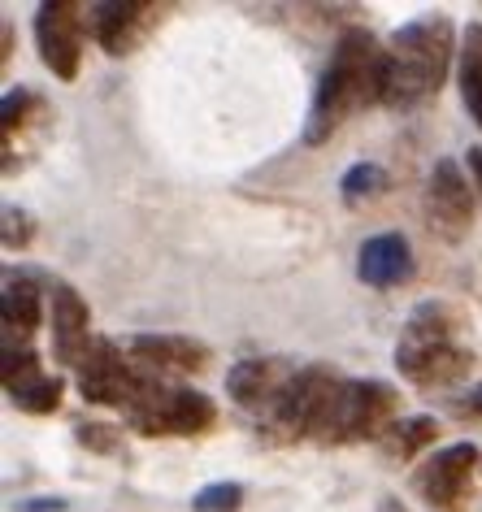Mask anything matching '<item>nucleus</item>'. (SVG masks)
Listing matches in <instances>:
<instances>
[{
	"label": "nucleus",
	"instance_id": "obj_1",
	"mask_svg": "<svg viewBox=\"0 0 482 512\" xmlns=\"http://www.w3.org/2000/svg\"><path fill=\"white\" fill-rule=\"evenodd\" d=\"M383 70H387V48L365 27H348L339 35L335 53L313 87V105L309 118H304V144L313 148L331 144L348 118H357L370 105H383Z\"/></svg>",
	"mask_w": 482,
	"mask_h": 512
},
{
	"label": "nucleus",
	"instance_id": "obj_2",
	"mask_svg": "<svg viewBox=\"0 0 482 512\" xmlns=\"http://www.w3.org/2000/svg\"><path fill=\"white\" fill-rule=\"evenodd\" d=\"M456 57V31L448 14H426L404 22L387 40V70H383V109L409 113L439 96L443 79Z\"/></svg>",
	"mask_w": 482,
	"mask_h": 512
},
{
	"label": "nucleus",
	"instance_id": "obj_3",
	"mask_svg": "<svg viewBox=\"0 0 482 512\" xmlns=\"http://www.w3.org/2000/svg\"><path fill=\"white\" fill-rule=\"evenodd\" d=\"M465 313L448 300L417 304L396 339V369L417 391H448L474 369V348L461 343Z\"/></svg>",
	"mask_w": 482,
	"mask_h": 512
},
{
	"label": "nucleus",
	"instance_id": "obj_4",
	"mask_svg": "<svg viewBox=\"0 0 482 512\" xmlns=\"http://www.w3.org/2000/svg\"><path fill=\"white\" fill-rule=\"evenodd\" d=\"M139 374H144V369H139ZM122 417L135 434H148V439H196V434L218 426V404H213L205 391L144 374L135 400L126 404Z\"/></svg>",
	"mask_w": 482,
	"mask_h": 512
},
{
	"label": "nucleus",
	"instance_id": "obj_5",
	"mask_svg": "<svg viewBox=\"0 0 482 512\" xmlns=\"http://www.w3.org/2000/svg\"><path fill=\"white\" fill-rule=\"evenodd\" d=\"M400 421V395L378 378H344L326 408L317 443H383V434Z\"/></svg>",
	"mask_w": 482,
	"mask_h": 512
},
{
	"label": "nucleus",
	"instance_id": "obj_6",
	"mask_svg": "<svg viewBox=\"0 0 482 512\" xmlns=\"http://www.w3.org/2000/svg\"><path fill=\"white\" fill-rule=\"evenodd\" d=\"M339 382L344 374H335L331 365H304L291 391L283 395V404L274 408L270 421H261L265 443H300V439H317V426H322L326 408H331Z\"/></svg>",
	"mask_w": 482,
	"mask_h": 512
},
{
	"label": "nucleus",
	"instance_id": "obj_7",
	"mask_svg": "<svg viewBox=\"0 0 482 512\" xmlns=\"http://www.w3.org/2000/svg\"><path fill=\"white\" fill-rule=\"evenodd\" d=\"M83 35H87V18L83 5L74 0H44L35 9V48L40 61L53 70V79L74 83L83 66Z\"/></svg>",
	"mask_w": 482,
	"mask_h": 512
},
{
	"label": "nucleus",
	"instance_id": "obj_8",
	"mask_svg": "<svg viewBox=\"0 0 482 512\" xmlns=\"http://www.w3.org/2000/svg\"><path fill=\"white\" fill-rule=\"evenodd\" d=\"M79 374V395L87 404H100V408H122L135 400L139 382H144V374L135 369V361L126 356L122 343H113L105 335H96L92 352H87V361L74 369Z\"/></svg>",
	"mask_w": 482,
	"mask_h": 512
},
{
	"label": "nucleus",
	"instance_id": "obj_9",
	"mask_svg": "<svg viewBox=\"0 0 482 512\" xmlns=\"http://www.w3.org/2000/svg\"><path fill=\"white\" fill-rule=\"evenodd\" d=\"M300 369L283 361V356H252V361H235L226 369V395L235 400V408L270 421L274 408L283 404V395L291 391Z\"/></svg>",
	"mask_w": 482,
	"mask_h": 512
},
{
	"label": "nucleus",
	"instance_id": "obj_10",
	"mask_svg": "<svg viewBox=\"0 0 482 512\" xmlns=\"http://www.w3.org/2000/svg\"><path fill=\"white\" fill-rule=\"evenodd\" d=\"M426 217L448 243H461L474 226V187L456 157H439L426 178Z\"/></svg>",
	"mask_w": 482,
	"mask_h": 512
},
{
	"label": "nucleus",
	"instance_id": "obj_11",
	"mask_svg": "<svg viewBox=\"0 0 482 512\" xmlns=\"http://www.w3.org/2000/svg\"><path fill=\"white\" fill-rule=\"evenodd\" d=\"M474 469H478V447L448 443V447H439L435 456L422 460V469L413 473V486L435 512H461V504L469 499Z\"/></svg>",
	"mask_w": 482,
	"mask_h": 512
},
{
	"label": "nucleus",
	"instance_id": "obj_12",
	"mask_svg": "<svg viewBox=\"0 0 482 512\" xmlns=\"http://www.w3.org/2000/svg\"><path fill=\"white\" fill-rule=\"evenodd\" d=\"M166 18V5L157 0H105L92 5V35L109 57H131L139 44Z\"/></svg>",
	"mask_w": 482,
	"mask_h": 512
},
{
	"label": "nucleus",
	"instance_id": "obj_13",
	"mask_svg": "<svg viewBox=\"0 0 482 512\" xmlns=\"http://www.w3.org/2000/svg\"><path fill=\"white\" fill-rule=\"evenodd\" d=\"M126 356L152 378H187V374H205L213 365V352L192 335H131L122 343Z\"/></svg>",
	"mask_w": 482,
	"mask_h": 512
},
{
	"label": "nucleus",
	"instance_id": "obj_14",
	"mask_svg": "<svg viewBox=\"0 0 482 512\" xmlns=\"http://www.w3.org/2000/svg\"><path fill=\"white\" fill-rule=\"evenodd\" d=\"M417 261H413V243L400 235V230H383V235H370L357 248V278L374 291H391L413 283Z\"/></svg>",
	"mask_w": 482,
	"mask_h": 512
},
{
	"label": "nucleus",
	"instance_id": "obj_15",
	"mask_svg": "<svg viewBox=\"0 0 482 512\" xmlns=\"http://www.w3.org/2000/svg\"><path fill=\"white\" fill-rule=\"evenodd\" d=\"M92 313H87V300L74 291L70 283H53V352L61 365L79 369L92 352Z\"/></svg>",
	"mask_w": 482,
	"mask_h": 512
},
{
	"label": "nucleus",
	"instance_id": "obj_16",
	"mask_svg": "<svg viewBox=\"0 0 482 512\" xmlns=\"http://www.w3.org/2000/svg\"><path fill=\"white\" fill-rule=\"evenodd\" d=\"M0 317H5V348L18 339V348H27V339L44 322V291L31 278H5V296H0Z\"/></svg>",
	"mask_w": 482,
	"mask_h": 512
},
{
	"label": "nucleus",
	"instance_id": "obj_17",
	"mask_svg": "<svg viewBox=\"0 0 482 512\" xmlns=\"http://www.w3.org/2000/svg\"><path fill=\"white\" fill-rule=\"evenodd\" d=\"M456 83L469 118L482 126V22H469L461 35V53H456Z\"/></svg>",
	"mask_w": 482,
	"mask_h": 512
},
{
	"label": "nucleus",
	"instance_id": "obj_18",
	"mask_svg": "<svg viewBox=\"0 0 482 512\" xmlns=\"http://www.w3.org/2000/svg\"><path fill=\"white\" fill-rule=\"evenodd\" d=\"M435 439H439V421L430 413H417V417H400L396 426L383 434V443L378 447H383L391 460H413L417 452L435 447Z\"/></svg>",
	"mask_w": 482,
	"mask_h": 512
},
{
	"label": "nucleus",
	"instance_id": "obj_19",
	"mask_svg": "<svg viewBox=\"0 0 482 512\" xmlns=\"http://www.w3.org/2000/svg\"><path fill=\"white\" fill-rule=\"evenodd\" d=\"M387 191H391V174L378 161H357V165H348L344 170V178H339V196H344L348 209H361V204H370V200H383Z\"/></svg>",
	"mask_w": 482,
	"mask_h": 512
},
{
	"label": "nucleus",
	"instance_id": "obj_20",
	"mask_svg": "<svg viewBox=\"0 0 482 512\" xmlns=\"http://www.w3.org/2000/svg\"><path fill=\"white\" fill-rule=\"evenodd\" d=\"M44 113V100L31 92V87H9L5 100H0V139H5V148H14V135H22L27 126Z\"/></svg>",
	"mask_w": 482,
	"mask_h": 512
},
{
	"label": "nucleus",
	"instance_id": "obj_21",
	"mask_svg": "<svg viewBox=\"0 0 482 512\" xmlns=\"http://www.w3.org/2000/svg\"><path fill=\"white\" fill-rule=\"evenodd\" d=\"M61 395H66V378H61V374H44L40 382H31L27 391H18L9 404H14L18 413L44 417V413H57V408H61Z\"/></svg>",
	"mask_w": 482,
	"mask_h": 512
},
{
	"label": "nucleus",
	"instance_id": "obj_22",
	"mask_svg": "<svg viewBox=\"0 0 482 512\" xmlns=\"http://www.w3.org/2000/svg\"><path fill=\"white\" fill-rule=\"evenodd\" d=\"M40 378H44V365L31 348H5V395L9 400H14L18 391H27L31 382H40Z\"/></svg>",
	"mask_w": 482,
	"mask_h": 512
},
{
	"label": "nucleus",
	"instance_id": "obj_23",
	"mask_svg": "<svg viewBox=\"0 0 482 512\" xmlns=\"http://www.w3.org/2000/svg\"><path fill=\"white\" fill-rule=\"evenodd\" d=\"M248 491L239 482H209L192 495V512H244Z\"/></svg>",
	"mask_w": 482,
	"mask_h": 512
},
{
	"label": "nucleus",
	"instance_id": "obj_24",
	"mask_svg": "<svg viewBox=\"0 0 482 512\" xmlns=\"http://www.w3.org/2000/svg\"><path fill=\"white\" fill-rule=\"evenodd\" d=\"M74 443L87 447L96 456H126V439L118 426H100V421H87V426L74 430Z\"/></svg>",
	"mask_w": 482,
	"mask_h": 512
},
{
	"label": "nucleus",
	"instance_id": "obj_25",
	"mask_svg": "<svg viewBox=\"0 0 482 512\" xmlns=\"http://www.w3.org/2000/svg\"><path fill=\"white\" fill-rule=\"evenodd\" d=\"M0 239H5V248L9 252H22V248H31V239H35V217L27 209H18V204H5V213H0Z\"/></svg>",
	"mask_w": 482,
	"mask_h": 512
},
{
	"label": "nucleus",
	"instance_id": "obj_26",
	"mask_svg": "<svg viewBox=\"0 0 482 512\" xmlns=\"http://www.w3.org/2000/svg\"><path fill=\"white\" fill-rule=\"evenodd\" d=\"M448 413L461 421V426H474V421H482V382H474V387L461 391V395H452Z\"/></svg>",
	"mask_w": 482,
	"mask_h": 512
},
{
	"label": "nucleus",
	"instance_id": "obj_27",
	"mask_svg": "<svg viewBox=\"0 0 482 512\" xmlns=\"http://www.w3.org/2000/svg\"><path fill=\"white\" fill-rule=\"evenodd\" d=\"M70 504L61 495H44V499H22V504H14V512H66Z\"/></svg>",
	"mask_w": 482,
	"mask_h": 512
},
{
	"label": "nucleus",
	"instance_id": "obj_28",
	"mask_svg": "<svg viewBox=\"0 0 482 512\" xmlns=\"http://www.w3.org/2000/svg\"><path fill=\"white\" fill-rule=\"evenodd\" d=\"M465 161H469V178H474V191L482 196V144H474L465 152Z\"/></svg>",
	"mask_w": 482,
	"mask_h": 512
},
{
	"label": "nucleus",
	"instance_id": "obj_29",
	"mask_svg": "<svg viewBox=\"0 0 482 512\" xmlns=\"http://www.w3.org/2000/svg\"><path fill=\"white\" fill-rule=\"evenodd\" d=\"M378 512H404V508L396 504V499H383V504H378Z\"/></svg>",
	"mask_w": 482,
	"mask_h": 512
}]
</instances>
